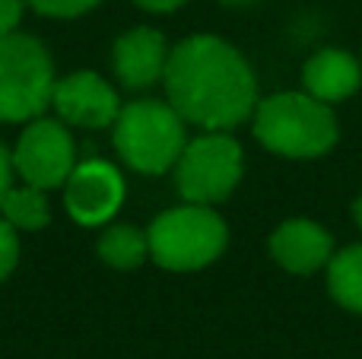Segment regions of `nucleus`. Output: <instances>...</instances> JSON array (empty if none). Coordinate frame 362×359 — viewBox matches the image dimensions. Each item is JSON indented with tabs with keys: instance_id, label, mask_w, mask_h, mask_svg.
Here are the masks:
<instances>
[{
	"instance_id": "obj_17",
	"label": "nucleus",
	"mask_w": 362,
	"mask_h": 359,
	"mask_svg": "<svg viewBox=\"0 0 362 359\" xmlns=\"http://www.w3.org/2000/svg\"><path fill=\"white\" fill-rule=\"evenodd\" d=\"M16 264H19V229H13L0 216V283L16 271Z\"/></svg>"
},
{
	"instance_id": "obj_15",
	"label": "nucleus",
	"mask_w": 362,
	"mask_h": 359,
	"mask_svg": "<svg viewBox=\"0 0 362 359\" xmlns=\"http://www.w3.org/2000/svg\"><path fill=\"white\" fill-rule=\"evenodd\" d=\"M0 216L19 233H38L51 223V207L42 188L23 182L6 191L4 204H0Z\"/></svg>"
},
{
	"instance_id": "obj_3",
	"label": "nucleus",
	"mask_w": 362,
	"mask_h": 359,
	"mask_svg": "<svg viewBox=\"0 0 362 359\" xmlns=\"http://www.w3.org/2000/svg\"><path fill=\"white\" fill-rule=\"evenodd\" d=\"M187 121L163 99H137L121 105L112 124L115 153L140 175H165L175 169L187 143Z\"/></svg>"
},
{
	"instance_id": "obj_10",
	"label": "nucleus",
	"mask_w": 362,
	"mask_h": 359,
	"mask_svg": "<svg viewBox=\"0 0 362 359\" xmlns=\"http://www.w3.org/2000/svg\"><path fill=\"white\" fill-rule=\"evenodd\" d=\"M169 42L163 32L150 29V25H137V29L118 35L112 48V67L121 86L127 89H150L163 83L165 64H169Z\"/></svg>"
},
{
	"instance_id": "obj_2",
	"label": "nucleus",
	"mask_w": 362,
	"mask_h": 359,
	"mask_svg": "<svg viewBox=\"0 0 362 359\" xmlns=\"http://www.w3.org/2000/svg\"><path fill=\"white\" fill-rule=\"evenodd\" d=\"M251 127L264 150L286 159H318L331 153L340 137L334 108L305 89L261 99L251 114Z\"/></svg>"
},
{
	"instance_id": "obj_16",
	"label": "nucleus",
	"mask_w": 362,
	"mask_h": 359,
	"mask_svg": "<svg viewBox=\"0 0 362 359\" xmlns=\"http://www.w3.org/2000/svg\"><path fill=\"white\" fill-rule=\"evenodd\" d=\"M35 13L42 16H51V19H76L83 13L95 10L102 0H25Z\"/></svg>"
},
{
	"instance_id": "obj_9",
	"label": "nucleus",
	"mask_w": 362,
	"mask_h": 359,
	"mask_svg": "<svg viewBox=\"0 0 362 359\" xmlns=\"http://www.w3.org/2000/svg\"><path fill=\"white\" fill-rule=\"evenodd\" d=\"M51 108L67 127H112L121 112V99L108 80H102L93 70H76L54 83Z\"/></svg>"
},
{
	"instance_id": "obj_21",
	"label": "nucleus",
	"mask_w": 362,
	"mask_h": 359,
	"mask_svg": "<svg viewBox=\"0 0 362 359\" xmlns=\"http://www.w3.org/2000/svg\"><path fill=\"white\" fill-rule=\"evenodd\" d=\"M353 220H356V226L362 229V194L353 201Z\"/></svg>"
},
{
	"instance_id": "obj_11",
	"label": "nucleus",
	"mask_w": 362,
	"mask_h": 359,
	"mask_svg": "<svg viewBox=\"0 0 362 359\" xmlns=\"http://www.w3.org/2000/svg\"><path fill=\"white\" fill-rule=\"evenodd\" d=\"M270 258L289 273H315L334 258V239L312 220H286L270 233Z\"/></svg>"
},
{
	"instance_id": "obj_20",
	"label": "nucleus",
	"mask_w": 362,
	"mask_h": 359,
	"mask_svg": "<svg viewBox=\"0 0 362 359\" xmlns=\"http://www.w3.org/2000/svg\"><path fill=\"white\" fill-rule=\"evenodd\" d=\"M140 10H150V13H175L187 0H134Z\"/></svg>"
},
{
	"instance_id": "obj_13",
	"label": "nucleus",
	"mask_w": 362,
	"mask_h": 359,
	"mask_svg": "<svg viewBox=\"0 0 362 359\" xmlns=\"http://www.w3.org/2000/svg\"><path fill=\"white\" fill-rule=\"evenodd\" d=\"M95 254L115 271H134L150 258V235H146V229H137L131 223H118L99 235Z\"/></svg>"
},
{
	"instance_id": "obj_1",
	"label": "nucleus",
	"mask_w": 362,
	"mask_h": 359,
	"mask_svg": "<svg viewBox=\"0 0 362 359\" xmlns=\"http://www.w3.org/2000/svg\"><path fill=\"white\" fill-rule=\"evenodd\" d=\"M165 102L204 131H232L257 108V80L245 54L219 35H191L169 51Z\"/></svg>"
},
{
	"instance_id": "obj_7",
	"label": "nucleus",
	"mask_w": 362,
	"mask_h": 359,
	"mask_svg": "<svg viewBox=\"0 0 362 359\" xmlns=\"http://www.w3.org/2000/svg\"><path fill=\"white\" fill-rule=\"evenodd\" d=\"M13 169L25 184L42 191L64 188L76 169V143L61 118H32L13 146Z\"/></svg>"
},
{
	"instance_id": "obj_4",
	"label": "nucleus",
	"mask_w": 362,
	"mask_h": 359,
	"mask_svg": "<svg viewBox=\"0 0 362 359\" xmlns=\"http://www.w3.org/2000/svg\"><path fill=\"white\" fill-rule=\"evenodd\" d=\"M150 235V258L163 271L191 273L204 271L223 258L229 245V226L206 204H181L159 213L146 229Z\"/></svg>"
},
{
	"instance_id": "obj_22",
	"label": "nucleus",
	"mask_w": 362,
	"mask_h": 359,
	"mask_svg": "<svg viewBox=\"0 0 362 359\" xmlns=\"http://www.w3.org/2000/svg\"><path fill=\"white\" fill-rule=\"evenodd\" d=\"M219 4H226V6H251V4H257V0H219Z\"/></svg>"
},
{
	"instance_id": "obj_14",
	"label": "nucleus",
	"mask_w": 362,
	"mask_h": 359,
	"mask_svg": "<svg viewBox=\"0 0 362 359\" xmlns=\"http://www.w3.org/2000/svg\"><path fill=\"white\" fill-rule=\"evenodd\" d=\"M327 293L340 309L362 315V245L334 252L327 261Z\"/></svg>"
},
{
	"instance_id": "obj_19",
	"label": "nucleus",
	"mask_w": 362,
	"mask_h": 359,
	"mask_svg": "<svg viewBox=\"0 0 362 359\" xmlns=\"http://www.w3.org/2000/svg\"><path fill=\"white\" fill-rule=\"evenodd\" d=\"M13 175H16V169H13V153L0 143V204H4L6 191L13 188Z\"/></svg>"
},
{
	"instance_id": "obj_12",
	"label": "nucleus",
	"mask_w": 362,
	"mask_h": 359,
	"mask_svg": "<svg viewBox=\"0 0 362 359\" xmlns=\"http://www.w3.org/2000/svg\"><path fill=\"white\" fill-rule=\"evenodd\" d=\"M302 86L327 105L344 102L362 86V61L344 48H321L302 67Z\"/></svg>"
},
{
	"instance_id": "obj_8",
	"label": "nucleus",
	"mask_w": 362,
	"mask_h": 359,
	"mask_svg": "<svg viewBox=\"0 0 362 359\" xmlns=\"http://www.w3.org/2000/svg\"><path fill=\"white\" fill-rule=\"evenodd\" d=\"M124 197V175L118 172V165L105 163V159L76 163V169L64 182V207H67L70 220L80 226H105L121 210Z\"/></svg>"
},
{
	"instance_id": "obj_5",
	"label": "nucleus",
	"mask_w": 362,
	"mask_h": 359,
	"mask_svg": "<svg viewBox=\"0 0 362 359\" xmlns=\"http://www.w3.org/2000/svg\"><path fill=\"white\" fill-rule=\"evenodd\" d=\"M54 61L38 38L10 32L0 35V121L25 124L42 118L54 93Z\"/></svg>"
},
{
	"instance_id": "obj_6",
	"label": "nucleus",
	"mask_w": 362,
	"mask_h": 359,
	"mask_svg": "<svg viewBox=\"0 0 362 359\" xmlns=\"http://www.w3.org/2000/svg\"><path fill=\"white\" fill-rule=\"evenodd\" d=\"M245 153L232 134L206 131L187 140L175 163V188L187 204H223L238 188Z\"/></svg>"
},
{
	"instance_id": "obj_18",
	"label": "nucleus",
	"mask_w": 362,
	"mask_h": 359,
	"mask_svg": "<svg viewBox=\"0 0 362 359\" xmlns=\"http://www.w3.org/2000/svg\"><path fill=\"white\" fill-rule=\"evenodd\" d=\"M25 6H29L25 0H0V35H10L19 29Z\"/></svg>"
}]
</instances>
